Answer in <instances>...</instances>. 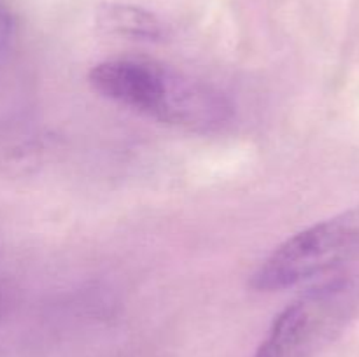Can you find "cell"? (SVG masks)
I'll return each instance as SVG.
<instances>
[{"mask_svg":"<svg viewBox=\"0 0 359 357\" xmlns=\"http://www.w3.org/2000/svg\"><path fill=\"white\" fill-rule=\"evenodd\" d=\"M97 23L105 34L135 41L160 42L168 35V28L151 10L130 4H102L97 9Z\"/></svg>","mask_w":359,"mask_h":357,"instance_id":"obj_4","label":"cell"},{"mask_svg":"<svg viewBox=\"0 0 359 357\" xmlns=\"http://www.w3.org/2000/svg\"><path fill=\"white\" fill-rule=\"evenodd\" d=\"M358 312L359 273H333L273 318L255 357H314L342 335Z\"/></svg>","mask_w":359,"mask_h":357,"instance_id":"obj_2","label":"cell"},{"mask_svg":"<svg viewBox=\"0 0 359 357\" xmlns=\"http://www.w3.org/2000/svg\"><path fill=\"white\" fill-rule=\"evenodd\" d=\"M2 301H4V287H2V280H0V308H2Z\"/></svg>","mask_w":359,"mask_h":357,"instance_id":"obj_6","label":"cell"},{"mask_svg":"<svg viewBox=\"0 0 359 357\" xmlns=\"http://www.w3.org/2000/svg\"><path fill=\"white\" fill-rule=\"evenodd\" d=\"M16 42V18L7 0H0V74L9 63Z\"/></svg>","mask_w":359,"mask_h":357,"instance_id":"obj_5","label":"cell"},{"mask_svg":"<svg viewBox=\"0 0 359 357\" xmlns=\"http://www.w3.org/2000/svg\"><path fill=\"white\" fill-rule=\"evenodd\" d=\"M359 259V220L337 217L302 230L279 245L251 276V287L273 293L337 273Z\"/></svg>","mask_w":359,"mask_h":357,"instance_id":"obj_3","label":"cell"},{"mask_svg":"<svg viewBox=\"0 0 359 357\" xmlns=\"http://www.w3.org/2000/svg\"><path fill=\"white\" fill-rule=\"evenodd\" d=\"M88 79L107 100L188 132H216L233 118L230 98L216 86L149 59H105Z\"/></svg>","mask_w":359,"mask_h":357,"instance_id":"obj_1","label":"cell"}]
</instances>
